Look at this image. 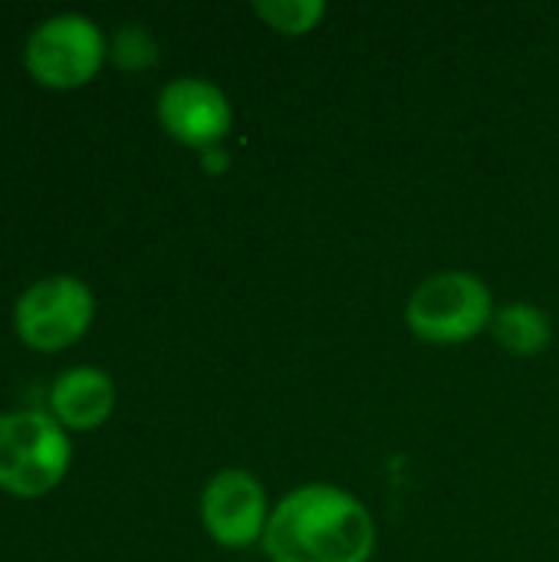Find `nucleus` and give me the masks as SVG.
Wrapping results in <instances>:
<instances>
[{
	"label": "nucleus",
	"instance_id": "8",
	"mask_svg": "<svg viewBox=\"0 0 559 562\" xmlns=\"http://www.w3.org/2000/svg\"><path fill=\"white\" fill-rule=\"evenodd\" d=\"M49 405H53V418L63 428L89 431V428H99L112 415L115 385L102 369L76 366L56 379V385L49 392Z\"/></svg>",
	"mask_w": 559,
	"mask_h": 562
},
{
	"label": "nucleus",
	"instance_id": "3",
	"mask_svg": "<svg viewBox=\"0 0 559 562\" xmlns=\"http://www.w3.org/2000/svg\"><path fill=\"white\" fill-rule=\"evenodd\" d=\"M409 329L432 346H458L494 323L491 290L474 273H438L425 280L405 310Z\"/></svg>",
	"mask_w": 559,
	"mask_h": 562
},
{
	"label": "nucleus",
	"instance_id": "1",
	"mask_svg": "<svg viewBox=\"0 0 559 562\" xmlns=\"http://www.w3.org/2000/svg\"><path fill=\"white\" fill-rule=\"evenodd\" d=\"M376 524L362 501L333 487L290 491L267 520L264 553L270 562H369Z\"/></svg>",
	"mask_w": 559,
	"mask_h": 562
},
{
	"label": "nucleus",
	"instance_id": "10",
	"mask_svg": "<svg viewBox=\"0 0 559 562\" xmlns=\"http://www.w3.org/2000/svg\"><path fill=\"white\" fill-rule=\"evenodd\" d=\"M326 7L320 0H267L257 3V16L287 36H303L323 20Z\"/></svg>",
	"mask_w": 559,
	"mask_h": 562
},
{
	"label": "nucleus",
	"instance_id": "9",
	"mask_svg": "<svg viewBox=\"0 0 559 562\" xmlns=\"http://www.w3.org/2000/svg\"><path fill=\"white\" fill-rule=\"evenodd\" d=\"M491 326H494V339L514 356H537L554 339V326H550L547 313L530 303L504 306Z\"/></svg>",
	"mask_w": 559,
	"mask_h": 562
},
{
	"label": "nucleus",
	"instance_id": "4",
	"mask_svg": "<svg viewBox=\"0 0 559 562\" xmlns=\"http://www.w3.org/2000/svg\"><path fill=\"white\" fill-rule=\"evenodd\" d=\"M102 59H105V36L82 13L49 16L26 40L30 76L53 89L86 86L99 72Z\"/></svg>",
	"mask_w": 559,
	"mask_h": 562
},
{
	"label": "nucleus",
	"instance_id": "7",
	"mask_svg": "<svg viewBox=\"0 0 559 562\" xmlns=\"http://www.w3.org/2000/svg\"><path fill=\"white\" fill-rule=\"evenodd\" d=\"M158 119L175 142L211 151L231 132L234 112L227 95L214 82L175 79L158 95Z\"/></svg>",
	"mask_w": 559,
	"mask_h": 562
},
{
	"label": "nucleus",
	"instance_id": "6",
	"mask_svg": "<svg viewBox=\"0 0 559 562\" xmlns=\"http://www.w3.org/2000/svg\"><path fill=\"white\" fill-rule=\"evenodd\" d=\"M201 520L211 540L227 550H244L264 540L270 514L260 481L234 468L214 474L201 494Z\"/></svg>",
	"mask_w": 559,
	"mask_h": 562
},
{
	"label": "nucleus",
	"instance_id": "2",
	"mask_svg": "<svg viewBox=\"0 0 559 562\" xmlns=\"http://www.w3.org/2000/svg\"><path fill=\"white\" fill-rule=\"evenodd\" d=\"M72 448L66 428L43 412L0 415V487L16 497L53 491L69 471Z\"/></svg>",
	"mask_w": 559,
	"mask_h": 562
},
{
	"label": "nucleus",
	"instance_id": "5",
	"mask_svg": "<svg viewBox=\"0 0 559 562\" xmlns=\"http://www.w3.org/2000/svg\"><path fill=\"white\" fill-rule=\"evenodd\" d=\"M92 290L76 277H46L23 290L13 310L20 339L36 352H59L72 346L92 323Z\"/></svg>",
	"mask_w": 559,
	"mask_h": 562
},
{
	"label": "nucleus",
	"instance_id": "11",
	"mask_svg": "<svg viewBox=\"0 0 559 562\" xmlns=\"http://www.w3.org/2000/svg\"><path fill=\"white\" fill-rule=\"evenodd\" d=\"M155 59H158V46H155V40L142 26H125V30L115 33V40H112V63L119 69L138 72V69L152 66Z\"/></svg>",
	"mask_w": 559,
	"mask_h": 562
}]
</instances>
